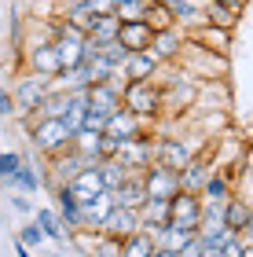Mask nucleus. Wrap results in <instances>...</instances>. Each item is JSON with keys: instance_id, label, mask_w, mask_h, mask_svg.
<instances>
[{"instance_id": "1", "label": "nucleus", "mask_w": 253, "mask_h": 257, "mask_svg": "<svg viewBox=\"0 0 253 257\" xmlns=\"http://www.w3.org/2000/svg\"><path fill=\"white\" fill-rule=\"evenodd\" d=\"M172 66H180L183 74H191L194 81H205V77L220 81V77H227V55L202 48V44H194L191 37L183 41V52H180V59L172 63Z\"/></svg>"}, {"instance_id": "2", "label": "nucleus", "mask_w": 253, "mask_h": 257, "mask_svg": "<svg viewBox=\"0 0 253 257\" xmlns=\"http://www.w3.org/2000/svg\"><path fill=\"white\" fill-rule=\"evenodd\" d=\"M121 107H129L132 114H140L147 121H158L162 118V85L158 81H125Z\"/></svg>"}, {"instance_id": "3", "label": "nucleus", "mask_w": 253, "mask_h": 257, "mask_svg": "<svg viewBox=\"0 0 253 257\" xmlns=\"http://www.w3.org/2000/svg\"><path fill=\"white\" fill-rule=\"evenodd\" d=\"M70 140H74V133L63 118H37L30 125V144H33V151H41L44 158L59 155L63 147H70Z\"/></svg>"}, {"instance_id": "4", "label": "nucleus", "mask_w": 253, "mask_h": 257, "mask_svg": "<svg viewBox=\"0 0 253 257\" xmlns=\"http://www.w3.org/2000/svg\"><path fill=\"white\" fill-rule=\"evenodd\" d=\"M202 151V144H191L183 136H165V133H154V162L165 169H183L187 162Z\"/></svg>"}, {"instance_id": "5", "label": "nucleus", "mask_w": 253, "mask_h": 257, "mask_svg": "<svg viewBox=\"0 0 253 257\" xmlns=\"http://www.w3.org/2000/svg\"><path fill=\"white\" fill-rule=\"evenodd\" d=\"M147 125H154V121H147V118H140V114H132L129 107H121V110H114L110 118H107L103 136L114 140V144H129V140H154V128L147 133Z\"/></svg>"}, {"instance_id": "6", "label": "nucleus", "mask_w": 253, "mask_h": 257, "mask_svg": "<svg viewBox=\"0 0 253 257\" xmlns=\"http://www.w3.org/2000/svg\"><path fill=\"white\" fill-rule=\"evenodd\" d=\"M52 92V81L48 77H41V74H22L19 77V85L11 88V99H15V114H26V118H33V114L41 110V103L44 96Z\"/></svg>"}, {"instance_id": "7", "label": "nucleus", "mask_w": 253, "mask_h": 257, "mask_svg": "<svg viewBox=\"0 0 253 257\" xmlns=\"http://www.w3.org/2000/svg\"><path fill=\"white\" fill-rule=\"evenodd\" d=\"M198 220H202V195L180 188L169 198V224H183V228L198 231Z\"/></svg>"}, {"instance_id": "8", "label": "nucleus", "mask_w": 253, "mask_h": 257, "mask_svg": "<svg viewBox=\"0 0 253 257\" xmlns=\"http://www.w3.org/2000/svg\"><path fill=\"white\" fill-rule=\"evenodd\" d=\"M183 41H187V33H183L180 26H169V30H154V37H151V52L162 66H172L180 59V52H183Z\"/></svg>"}, {"instance_id": "9", "label": "nucleus", "mask_w": 253, "mask_h": 257, "mask_svg": "<svg viewBox=\"0 0 253 257\" xmlns=\"http://www.w3.org/2000/svg\"><path fill=\"white\" fill-rule=\"evenodd\" d=\"M114 158H118L129 173H147L154 166V140H129V144H118Z\"/></svg>"}, {"instance_id": "10", "label": "nucleus", "mask_w": 253, "mask_h": 257, "mask_svg": "<svg viewBox=\"0 0 253 257\" xmlns=\"http://www.w3.org/2000/svg\"><path fill=\"white\" fill-rule=\"evenodd\" d=\"M85 166H88V162L77 155L74 147H63L59 155H48V177H52L48 184H52V188H59V184H70Z\"/></svg>"}, {"instance_id": "11", "label": "nucleus", "mask_w": 253, "mask_h": 257, "mask_svg": "<svg viewBox=\"0 0 253 257\" xmlns=\"http://www.w3.org/2000/svg\"><path fill=\"white\" fill-rule=\"evenodd\" d=\"M121 88H125V81H96V85H88L85 88L88 107L110 118L114 110H121Z\"/></svg>"}, {"instance_id": "12", "label": "nucleus", "mask_w": 253, "mask_h": 257, "mask_svg": "<svg viewBox=\"0 0 253 257\" xmlns=\"http://www.w3.org/2000/svg\"><path fill=\"white\" fill-rule=\"evenodd\" d=\"M143 188H147V198H172L180 191V173L154 162V166L143 173Z\"/></svg>"}, {"instance_id": "13", "label": "nucleus", "mask_w": 253, "mask_h": 257, "mask_svg": "<svg viewBox=\"0 0 253 257\" xmlns=\"http://www.w3.org/2000/svg\"><path fill=\"white\" fill-rule=\"evenodd\" d=\"M216 166H213V158H209V151H198V155H194L187 166L180 169V188L183 191H194V195H202V184L209 180V173H213Z\"/></svg>"}, {"instance_id": "14", "label": "nucleus", "mask_w": 253, "mask_h": 257, "mask_svg": "<svg viewBox=\"0 0 253 257\" xmlns=\"http://www.w3.org/2000/svg\"><path fill=\"white\" fill-rule=\"evenodd\" d=\"M26 63L33 74H41V77H59L63 74V59H59V52H55V44L52 41H41V44H33L30 55H26Z\"/></svg>"}, {"instance_id": "15", "label": "nucleus", "mask_w": 253, "mask_h": 257, "mask_svg": "<svg viewBox=\"0 0 253 257\" xmlns=\"http://www.w3.org/2000/svg\"><path fill=\"white\" fill-rule=\"evenodd\" d=\"M140 228V209H125V206H114L107 220L99 224L103 235H114V239H125V235H132V231Z\"/></svg>"}, {"instance_id": "16", "label": "nucleus", "mask_w": 253, "mask_h": 257, "mask_svg": "<svg viewBox=\"0 0 253 257\" xmlns=\"http://www.w3.org/2000/svg\"><path fill=\"white\" fill-rule=\"evenodd\" d=\"M121 74H125V81H154L162 74V63H158L151 52H129Z\"/></svg>"}, {"instance_id": "17", "label": "nucleus", "mask_w": 253, "mask_h": 257, "mask_svg": "<svg viewBox=\"0 0 253 257\" xmlns=\"http://www.w3.org/2000/svg\"><path fill=\"white\" fill-rule=\"evenodd\" d=\"M70 191L77 195V206H88L92 198H99L103 191V180H99V169H96V162H92V166H85L81 173H77V177L70 180Z\"/></svg>"}, {"instance_id": "18", "label": "nucleus", "mask_w": 253, "mask_h": 257, "mask_svg": "<svg viewBox=\"0 0 253 257\" xmlns=\"http://www.w3.org/2000/svg\"><path fill=\"white\" fill-rule=\"evenodd\" d=\"M231 33H235V30H224V26H213V22H205V26L191 30L187 37H191L194 44H202V48H209V52L227 55V52H231Z\"/></svg>"}, {"instance_id": "19", "label": "nucleus", "mask_w": 253, "mask_h": 257, "mask_svg": "<svg viewBox=\"0 0 253 257\" xmlns=\"http://www.w3.org/2000/svg\"><path fill=\"white\" fill-rule=\"evenodd\" d=\"M151 37H154V30L147 26L143 19L121 22V30H118V41H121L129 52H147V48H151Z\"/></svg>"}, {"instance_id": "20", "label": "nucleus", "mask_w": 253, "mask_h": 257, "mask_svg": "<svg viewBox=\"0 0 253 257\" xmlns=\"http://www.w3.org/2000/svg\"><path fill=\"white\" fill-rule=\"evenodd\" d=\"M191 235H198V231H194V228H183V224H162V228L151 231L154 246H158V250H172V253H180L183 242H187Z\"/></svg>"}, {"instance_id": "21", "label": "nucleus", "mask_w": 253, "mask_h": 257, "mask_svg": "<svg viewBox=\"0 0 253 257\" xmlns=\"http://www.w3.org/2000/svg\"><path fill=\"white\" fill-rule=\"evenodd\" d=\"M114 195V206H125V209H140L147 202V188H143V173H132L129 180L121 184L118 191H110Z\"/></svg>"}, {"instance_id": "22", "label": "nucleus", "mask_w": 253, "mask_h": 257, "mask_svg": "<svg viewBox=\"0 0 253 257\" xmlns=\"http://www.w3.org/2000/svg\"><path fill=\"white\" fill-rule=\"evenodd\" d=\"M249 213H253V206H249V198H242V195H231L224 202V224L231 228V231H238V235H242Z\"/></svg>"}, {"instance_id": "23", "label": "nucleus", "mask_w": 253, "mask_h": 257, "mask_svg": "<svg viewBox=\"0 0 253 257\" xmlns=\"http://www.w3.org/2000/svg\"><path fill=\"white\" fill-rule=\"evenodd\" d=\"M231 195H235V191H231V180H227L220 169H213V173H209V180L202 184V202H216V206H224Z\"/></svg>"}, {"instance_id": "24", "label": "nucleus", "mask_w": 253, "mask_h": 257, "mask_svg": "<svg viewBox=\"0 0 253 257\" xmlns=\"http://www.w3.org/2000/svg\"><path fill=\"white\" fill-rule=\"evenodd\" d=\"M96 169H99V180H103V188H107V191H118L121 184L132 177L118 158H103V162H96Z\"/></svg>"}, {"instance_id": "25", "label": "nucleus", "mask_w": 253, "mask_h": 257, "mask_svg": "<svg viewBox=\"0 0 253 257\" xmlns=\"http://www.w3.org/2000/svg\"><path fill=\"white\" fill-rule=\"evenodd\" d=\"M151 253H154V239H151V231L136 228L132 235H125V239H121V257H151Z\"/></svg>"}, {"instance_id": "26", "label": "nucleus", "mask_w": 253, "mask_h": 257, "mask_svg": "<svg viewBox=\"0 0 253 257\" xmlns=\"http://www.w3.org/2000/svg\"><path fill=\"white\" fill-rule=\"evenodd\" d=\"M41 184H44V177H41V173L33 169V166H30L26 158H22L19 173H15V177H11V180H4V188H11V191H30V195H33V191L41 188Z\"/></svg>"}, {"instance_id": "27", "label": "nucleus", "mask_w": 253, "mask_h": 257, "mask_svg": "<svg viewBox=\"0 0 253 257\" xmlns=\"http://www.w3.org/2000/svg\"><path fill=\"white\" fill-rule=\"evenodd\" d=\"M70 99H74V92H59V88H52L48 96H44V103H41L37 118H66V110H70Z\"/></svg>"}, {"instance_id": "28", "label": "nucleus", "mask_w": 253, "mask_h": 257, "mask_svg": "<svg viewBox=\"0 0 253 257\" xmlns=\"http://www.w3.org/2000/svg\"><path fill=\"white\" fill-rule=\"evenodd\" d=\"M81 41L85 37H55V52H59V59H63V70H74V66H81L85 63V55H81Z\"/></svg>"}, {"instance_id": "29", "label": "nucleus", "mask_w": 253, "mask_h": 257, "mask_svg": "<svg viewBox=\"0 0 253 257\" xmlns=\"http://www.w3.org/2000/svg\"><path fill=\"white\" fill-rule=\"evenodd\" d=\"M143 22H147L151 30H169V26H176V19H172V8L165 4V0H147Z\"/></svg>"}, {"instance_id": "30", "label": "nucleus", "mask_w": 253, "mask_h": 257, "mask_svg": "<svg viewBox=\"0 0 253 257\" xmlns=\"http://www.w3.org/2000/svg\"><path fill=\"white\" fill-rule=\"evenodd\" d=\"M41 224V231H44V239H55L59 242L63 235H70V231L63 228V217H59V209H52V206H44V209H37V217H33Z\"/></svg>"}, {"instance_id": "31", "label": "nucleus", "mask_w": 253, "mask_h": 257, "mask_svg": "<svg viewBox=\"0 0 253 257\" xmlns=\"http://www.w3.org/2000/svg\"><path fill=\"white\" fill-rule=\"evenodd\" d=\"M85 118H88V96H85V88L81 92H74V99H70V110H66V125H70V133H77V128L85 125Z\"/></svg>"}, {"instance_id": "32", "label": "nucleus", "mask_w": 253, "mask_h": 257, "mask_svg": "<svg viewBox=\"0 0 253 257\" xmlns=\"http://www.w3.org/2000/svg\"><path fill=\"white\" fill-rule=\"evenodd\" d=\"M118 30H121V19H118V15H99L96 26H92V37L103 44V41H114V37H118Z\"/></svg>"}, {"instance_id": "33", "label": "nucleus", "mask_w": 253, "mask_h": 257, "mask_svg": "<svg viewBox=\"0 0 253 257\" xmlns=\"http://www.w3.org/2000/svg\"><path fill=\"white\" fill-rule=\"evenodd\" d=\"M205 19H209L213 26L235 30V19H238V11H231V8H224V4H209V8H205Z\"/></svg>"}, {"instance_id": "34", "label": "nucleus", "mask_w": 253, "mask_h": 257, "mask_svg": "<svg viewBox=\"0 0 253 257\" xmlns=\"http://www.w3.org/2000/svg\"><path fill=\"white\" fill-rule=\"evenodd\" d=\"M99 55H103L110 66H125V59H129V48L114 37V41H103V44H99Z\"/></svg>"}, {"instance_id": "35", "label": "nucleus", "mask_w": 253, "mask_h": 257, "mask_svg": "<svg viewBox=\"0 0 253 257\" xmlns=\"http://www.w3.org/2000/svg\"><path fill=\"white\" fill-rule=\"evenodd\" d=\"M22 166V155L19 151H0V180H11Z\"/></svg>"}, {"instance_id": "36", "label": "nucleus", "mask_w": 253, "mask_h": 257, "mask_svg": "<svg viewBox=\"0 0 253 257\" xmlns=\"http://www.w3.org/2000/svg\"><path fill=\"white\" fill-rule=\"evenodd\" d=\"M143 11H147V0H125V4H118V15L121 22H132V19H143Z\"/></svg>"}, {"instance_id": "37", "label": "nucleus", "mask_w": 253, "mask_h": 257, "mask_svg": "<svg viewBox=\"0 0 253 257\" xmlns=\"http://www.w3.org/2000/svg\"><path fill=\"white\" fill-rule=\"evenodd\" d=\"M19 242H26L30 250H37L41 242H44V231H41L37 220H30V224H22V228H19Z\"/></svg>"}, {"instance_id": "38", "label": "nucleus", "mask_w": 253, "mask_h": 257, "mask_svg": "<svg viewBox=\"0 0 253 257\" xmlns=\"http://www.w3.org/2000/svg\"><path fill=\"white\" fill-rule=\"evenodd\" d=\"M202 253H205V239L202 235H191L183 242V250H180V257H202Z\"/></svg>"}, {"instance_id": "39", "label": "nucleus", "mask_w": 253, "mask_h": 257, "mask_svg": "<svg viewBox=\"0 0 253 257\" xmlns=\"http://www.w3.org/2000/svg\"><path fill=\"white\" fill-rule=\"evenodd\" d=\"M15 114V99H11V88L0 85V118H11Z\"/></svg>"}, {"instance_id": "40", "label": "nucleus", "mask_w": 253, "mask_h": 257, "mask_svg": "<svg viewBox=\"0 0 253 257\" xmlns=\"http://www.w3.org/2000/svg\"><path fill=\"white\" fill-rule=\"evenodd\" d=\"M85 4L96 11V15H114V11H118V4H114V0H85Z\"/></svg>"}, {"instance_id": "41", "label": "nucleus", "mask_w": 253, "mask_h": 257, "mask_svg": "<svg viewBox=\"0 0 253 257\" xmlns=\"http://www.w3.org/2000/svg\"><path fill=\"white\" fill-rule=\"evenodd\" d=\"M209 4H224V8H231V11H242L249 0H209Z\"/></svg>"}, {"instance_id": "42", "label": "nucleus", "mask_w": 253, "mask_h": 257, "mask_svg": "<svg viewBox=\"0 0 253 257\" xmlns=\"http://www.w3.org/2000/svg\"><path fill=\"white\" fill-rule=\"evenodd\" d=\"M11 206H15L19 213H30V202H26V198H22V195H11Z\"/></svg>"}, {"instance_id": "43", "label": "nucleus", "mask_w": 253, "mask_h": 257, "mask_svg": "<svg viewBox=\"0 0 253 257\" xmlns=\"http://www.w3.org/2000/svg\"><path fill=\"white\" fill-rule=\"evenodd\" d=\"M242 242H246V246H253V213H249L246 228H242Z\"/></svg>"}, {"instance_id": "44", "label": "nucleus", "mask_w": 253, "mask_h": 257, "mask_svg": "<svg viewBox=\"0 0 253 257\" xmlns=\"http://www.w3.org/2000/svg\"><path fill=\"white\" fill-rule=\"evenodd\" d=\"M202 257H227V253H224L220 246H209V242H205V253H202Z\"/></svg>"}, {"instance_id": "45", "label": "nucleus", "mask_w": 253, "mask_h": 257, "mask_svg": "<svg viewBox=\"0 0 253 257\" xmlns=\"http://www.w3.org/2000/svg\"><path fill=\"white\" fill-rule=\"evenodd\" d=\"M151 257H180V253H172V250H158V246H154V253H151Z\"/></svg>"}, {"instance_id": "46", "label": "nucleus", "mask_w": 253, "mask_h": 257, "mask_svg": "<svg viewBox=\"0 0 253 257\" xmlns=\"http://www.w3.org/2000/svg\"><path fill=\"white\" fill-rule=\"evenodd\" d=\"M238 257H253V246H242V253H238Z\"/></svg>"}, {"instance_id": "47", "label": "nucleus", "mask_w": 253, "mask_h": 257, "mask_svg": "<svg viewBox=\"0 0 253 257\" xmlns=\"http://www.w3.org/2000/svg\"><path fill=\"white\" fill-rule=\"evenodd\" d=\"M0 195H4V180H0Z\"/></svg>"}, {"instance_id": "48", "label": "nucleus", "mask_w": 253, "mask_h": 257, "mask_svg": "<svg viewBox=\"0 0 253 257\" xmlns=\"http://www.w3.org/2000/svg\"><path fill=\"white\" fill-rule=\"evenodd\" d=\"M114 4H125V0H114Z\"/></svg>"}, {"instance_id": "49", "label": "nucleus", "mask_w": 253, "mask_h": 257, "mask_svg": "<svg viewBox=\"0 0 253 257\" xmlns=\"http://www.w3.org/2000/svg\"><path fill=\"white\" fill-rule=\"evenodd\" d=\"M249 206H253V195H249Z\"/></svg>"}]
</instances>
